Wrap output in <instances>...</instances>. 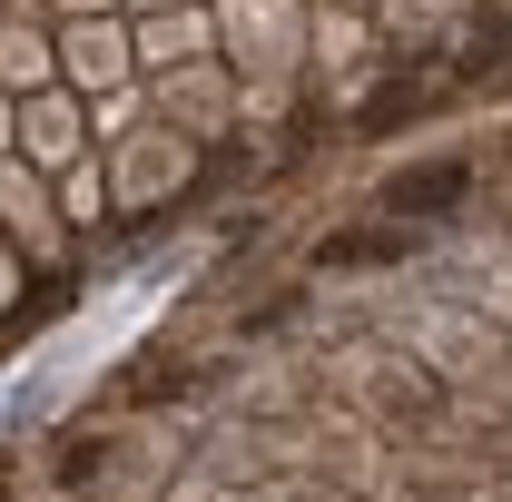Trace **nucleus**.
Listing matches in <instances>:
<instances>
[{"label":"nucleus","instance_id":"nucleus-1","mask_svg":"<svg viewBox=\"0 0 512 502\" xmlns=\"http://www.w3.org/2000/svg\"><path fill=\"white\" fill-rule=\"evenodd\" d=\"M79 69H119V40L109 30H79Z\"/></svg>","mask_w":512,"mask_h":502}]
</instances>
